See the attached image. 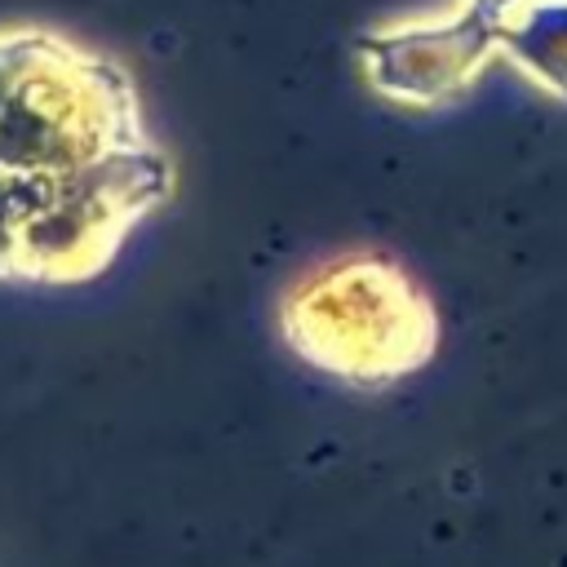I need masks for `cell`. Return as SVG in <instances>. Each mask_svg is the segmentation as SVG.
I'll list each match as a JSON object with an SVG mask.
<instances>
[{
  "mask_svg": "<svg viewBox=\"0 0 567 567\" xmlns=\"http://www.w3.org/2000/svg\"><path fill=\"white\" fill-rule=\"evenodd\" d=\"M474 4H483V9H492L501 22H509V18H514V13H518L527 0H474Z\"/></svg>",
  "mask_w": 567,
  "mask_h": 567,
  "instance_id": "277c9868",
  "label": "cell"
},
{
  "mask_svg": "<svg viewBox=\"0 0 567 567\" xmlns=\"http://www.w3.org/2000/svg\"><path fill=\"white\" fill-rule=\"evenodd\" d=\"M509 22H501L483 4H465V13L443 22H416L399 31H377L359 40V58L368 80L399 102H439L456 93L496 49Z\"/></svg>",
  "mask_w": 567,
  "mask_h": 567,
  "instance_id": "6da1fadb",
  "label": "cell"
},
{
  "mask_svg": "<svg viewBox=\"0 0 567 567\" xmlns=\"http://www.w3.org/2000/svg\"><path fill=\"white\" fill-rule=\"evenodd\" d=\"M501 53L567 97V0H527L509 18Z\"/></svg>",
  "mask_w": 567,
  "mask_h": 567,
  "instance_id": "7a4b0ae2",
  "label": "cell"
},
{
  "mask_svg": "<svg viewBox=\"0 0 567 567\" xmlns=\"http://www.w3.org/2000/svg\"><path fill=\"white\" fill-rule=\"evenodd\" d=\"M31 35H35V31H22V35H0V102L9 97V89H13L18 71H22L27 53H31Z\"/></svg>",
  "mask_w": 567,
  "mask_h": 567,
  "instance_id": "3957f363",
  "label": "cell"
}]
</instances>
